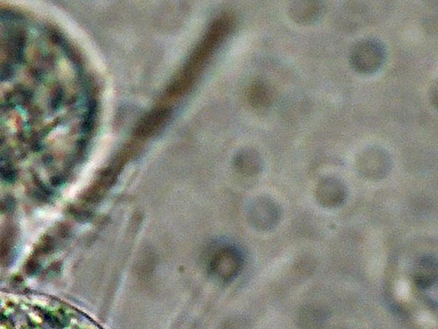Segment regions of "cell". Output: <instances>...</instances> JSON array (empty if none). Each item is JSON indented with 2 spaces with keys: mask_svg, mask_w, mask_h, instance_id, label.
Wrapping results in <instances>:
<instances>
[{
  "mask_svg": "<svg viewBox=\"0 0 438 329\" xmlns=\"http://www.w3.org/2000/svg\"><path fill=\"white\" fill-rule=\"evenodd\" d=\"M386 57V47L381 40L376 38H363L352 47L350 63L358 73L372 75L381 70Z\"/></svg>",
  "mask_w": 438,
  "mask_h": 329,
  "instance_id": "6da1fadb",
  "label": "cell"
},
{
  "mask_svg": "<svg viewBox=\"0 0 438 329\" xmlns=\"http://www.w3.org/2000/svg\"><path fill=\"white\" fill-rule=\"evenodd\" d=\"M359 176L369 181H381L392 169V159L385 149L369 146L361 151L356 160Z\"/></svg>",
  "mask_w": 438,
  "mask_h": 329,
  "instance_id": "7a4b0ae2",
  "label": "cell"
},
{
  "mask_svg": "<svg viewBox=\"0 0 438 329\" xmlns=\"http://www.w3.org/2000/svg\"><path fill=\"white\" fill-rule=\"evenodd\" d=\"M315 195L318 204L323 207L336 208L347 199V188L336 177H324L318 181Z\"/></svg>",
  "mask_w": 438,
  "mask_h": 329,
  "instance_id": "3957f363",
  "label": "cell"
},
{
  "mask_svg": "<svg viewBox=\"0 0 438 329\" xmlns=\"http://www.w3.org/2000/svg\"><path fill=\"white\" fill-rule=\"evenodd\" d=\"M324 6L318 0H297L291 3L289 8L290 18L300 25H311L323 15Z\"/></svg>",
  "mask_w": 438,
  "mask_h": 329,
  "instance_id": "277c9868",
  "label": "cell"
},
{
  "mask_svg": "<svg viewBox=\"0 0 438 329\" xmlns=\"http://www.w3.org/2000/svg\"><path fill=\"white\" fill-rule=\"evenodd\" d=\"M414 282L421 289L433 286L437 279V263L431 257H425L416 263L413 274Z\"/></svg>",
  "mask_w": 438,
  "mask_h": 329,
  "instance_id": "5b68a950",
  "label": "cell"
},
{
  "mask_svg": "<svg viewBox=\"0 0 438 329\" xmlns=\"http://www.w3.org/2000/svg\"><path fill=\"white\" fill-rule=\"evenodd\" d=\"M255 215V220L259 227L272 228L280 220V207L275 201L265 199L258 204Z\"/></svg>",
  "mask_w": 438,
  "mask_h": 329,
  "instance_id": "8992f818",
  "label": "cell"
},
{
  "mask_svg": "<svg viewBox=\"0 0 438 329\" xmlns=\"http://www.w3.org/2000/svg\"><path fill=\"white\" fill-rule=\"evenodd\" d=\"M300 324L303 329H322L324 322V312L317 307L306 306L301 310Z\"/></svg>",
  "mask_w": 438,
  "mask_h": 329,
  "instance_id": "52a82bcc",
  "label": "cell"
},
{
  "mask_svg": "<svg viewBox=\"0 0 438 329\" xmlns=\"http://www.w3.org/2000/svg\"><path fill=\"white\" fill-rule=\"evenodd\" d=\"M252 98L255 104L259 106H269L273 101V91L266 84L258 85L252 92Z\"/></svg>",
  "mask_w": 438,
  "mask_h": 329,
  "instance_id": "ba28073f",
  "label": "cell"
},
{
  "mask_svg": "<svg viewBox=\"0 0 438 329\" xmlns=\"http://www.w3.org/2000/svg\"><path fill=\"white\" fill-rule=\"evenodd\" d=\"M430 100L432 102L434 106L437 105V85H433L432 89L430 91Z\"/></svg>",
  "mask_w": 438,
  "mask_h": 329,
  "instance_id": "9c48e42d",
  "label": "cell"
}]
</instances>
